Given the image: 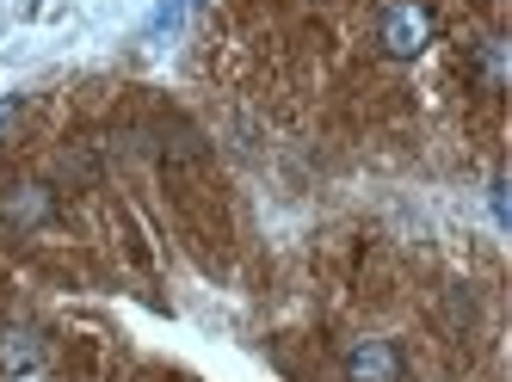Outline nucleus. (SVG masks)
<instances>
[{
    "mask_svg": "<svg viewBox=\"0 0 512 382\" xmlns=\"http://www.w3.org/2000/svg\"><path fill=\"white\" fill-rule=\"evenodd\" d=\"M432 31H438V19H432L426 0H389V7L377 13V50L389 62H414L432 44Z\"/></svg>",
    "mask_w": 512,
    "mask_h": 382,
    "instance_id": "nucleus-1",
    "label": "nucleus"
},
{
    "mask_svg": "<svg viewBox=\"0 0 512 382\" xmlns=\"http://www.w3.org/2000/svg\"><path fill=\"white\" fill-rule=\"evenodd\" d=\"M408 358H401L395 339H352L346 346V382H401Z\"/></svg>",
    "mask_w": 512,
    "mask_h": 382,
    "instance_id": "nucleus-2",
    "label": "nucleus"
},
{
    "mask_svg": "<svg viewBox=\"0 0 512 382\" xmlns=\"http://www.w3.org/2000/svg\"><path fill=\"white\" fill-rule=\"evenodd\" d=\"M44 358H50V346L38 339V327H0V370H7V376L31 382L44 370Z\"/></svg>",
    "mask_w": 512,
    "mask_h": 382,
    "instance_id": "nucleus-3",
    "label": "nucleus"
},
{
    "mask_svg": "<svg viewBox=\"0 0 512 382\" xmlns=\"http://www.w3.org/2000/svg\"><path fill=\"white\" fill-rule=\"evenodd\" d=\"M50 210H56V191L50 185H19L13 198H7V222L13 228H38Z\"/></svg>",
    "mask_w": 512,
    "mask_h": 382,
    "instance_id": "nucleus-4",
    "label": "nucleus"
},
{
    "mask_svg": "<svg viewBox=\"0 0 512 382\" xmlns=\"http://www.w3.org/2000/svg\"><path fill=\"white\" fill-rule=\"evenodd\" d=\"M475 74H482V87H506V37L475 44Z\"/></svg>",
    "mask_w": 512,
    "mask_h": 382,
    "instance_id": "nucleus-5",
    "label": "nucleus"
},
{
    "mask_svg": "<svg viewBox=\"0 0 512 382\" xmlns=\"http://www.w3.org/2000/svg\"><path fill=\"white\" fill-rule=\"evenodd\" d=\"M488 210H494V222H500V228H512V198H506V179H494V185H488Z\"/></svg>",
    "mask_w": 512,
    "mask_h": 382,
    "instance_id": "nucleus-6",
    "label": "nucleus"
},
{
    "mask_svg": "<svg viewBox=\"0 0 512 382\" xmlns=\"http://www.w3.org/2000/svg\"><path fill=\"white\" fill-rule=\"evenodd\" d=\"M19 124V93H7V99H0V136H7Z\"/></svg>",
    "mask_w": 512,
    "mask_h": 382,
    "instance_id": "nucleus-7",
    "label": "nucleus"
},
{
    "mask_svg": "<svg viewBox=\"0 0 512 382\" xmlns=\"http://www.w3.org/2000/svg\"><path fill=\"white\" fill-rule=\"evenodd\" d=\"M179 7H186V13H192V7H198V0H179Z\"/></svg>",
    "mask_w": 512,
    "mask_h": 382,
    "instance_id": "nucleus-8",
    "label": "nucleus"
},
{
    "mask_svg": "<svg viewBox=\"0 0 512 382\" xmlns=\"http://www.w3.org/2000/svg\"><path fill=\"white\" fill-rule=\"evenodd\" d=\"M31 382H44V376H31Z\"/></svg>",
    "mask_w": 512,
    "mask_h": 382,
    "instance_id": "nucleus-9",
    "label": "nucleus"
}]
</instances>
